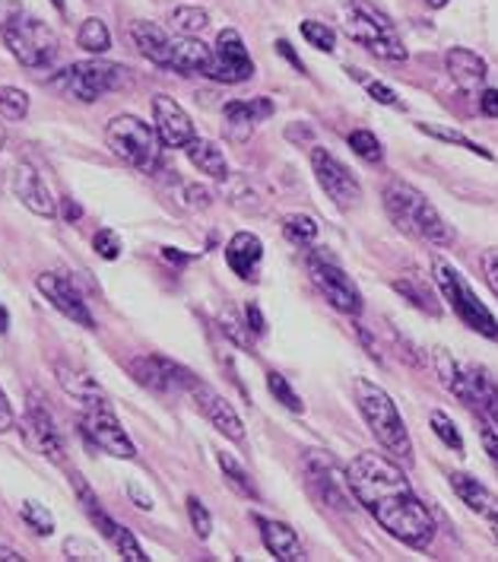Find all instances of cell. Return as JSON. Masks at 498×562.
<instances>
[{
	"mask_svg": "<svg viewBox=\"0 0 498 562\" xmlns=\"http://www.w3.org/2000/svg\"><path fill=\"white\" fill-rule=\"evenodd\" d=\"M80 426H83V436L99 451H105L112 458H121V461H134L137 458V448L131 442V436L124 432V426H121V419L115 416L109 401L105 404H89V407H83Z\"/></svg>",
	"mask_w": 498,
	"mask_h": 562,
	"instance_id": "obj_11",
	"label": "cell"
},
{
	"mask_svg": "<svg viewBox=\"0 0 498 562\" xmlns=\"http://www.w3.org/2000/svg\"><path fill=\"white\" fill-rule=\"evenodd\" d=\"M350 77L352 80H359L362 87H365V92L378 102V105H387V109H397L400 105V99H397V92L387 87V83H382V80H375V77H369L365 70H355V67H350Z\"/></svg>",
	"mask_w": 498,
	"mask_h": 562,
	"instance_id": "obj_42",
	"label": "cell"
},
{
	"mask_svg": "<svg viewBox=\"0 0 498 562\" xmlns=\"http://www.w3.org/2000/svg\"><path fill=\"white\" fill-rule=\"evenodd\" d=\"M169 23H172V30L178 35H201L206 30V23H210V16L201 7H176Z\"/></svg>",
	"mask_w": 498,
	"mask_h": 562,
	"instance_id": "obj_38",
	"label": "cell"
},
{
	"mask_svg": "<svg viewBox=\"0 0 498 562\" xmlns=\"http://www.w3.org/2000/svg\"><path fill=\"white\" fill-rule=\"evenodd\" d=\"M89 521H92V525H95L99 531H102L105 537H109V540H112V547H115L121 560H127V562H147L149 560L147 553H144V547L137 543V537L127 531V528H121L115 518H109V515H105V508H102L99 515H92Z\"/></svg>",
	"mask_w": 498,
	"mask_h": 562,
	"instance_id": "obj_30",
	"label": "cell"
},
{
	"mask_svg": "<svg viewBox=\"0 0 498 562\" xmlns=\"http://www.w3.org/2000/svg\"><path fill=\"white\" fill-rule=\"evenodd\" d=\"M105 140L117 159H124L127 166L140 169V172H156L159 159H162V137L156 127H149L147 121L137 115H117L109 121Z\"/></svg>",
	"mask_w": 498,
	"mask_h": 562,
	"instance_id": "obj_8",
	"label": "cell"
},
{
	"mask_svg": "<svg viewBox=\"0 0 498 562\" xmlns=\"http://www.w3.org/2000/svg\"><path fill=\"white\" fill-rule=\"evenodd\" d=\"M26 557H20L13 547H0V562H23Z\"/></svg>",
	"mask_w": 498,
	"mask_h": 562,
	"instance_id": "obj_58",
	"label": "cell"
},
{
	"mask_svg": "<svg viewBox=\"0 0 498 562\" xmlns=\"http://www.w3.org/2000/svg\"><path fill=\"white\" fill-rule=\"evenodd\" d=\"M7 327H10V315H7V312H3V305H0V334H3Z\"/></svg>",
	"mask_w": 498,
	"mask_h": 562,
	"instance_id": "obj_59",
	"label": "cell"
},
{
	"mask_svg": "<svg viewBox=\"0 0 498 562\" xmlns=\"http://www.w3.org/2000/svg\"><path fill=\"white\" fill-rule=\"evenodd\" d=\"M426 3H429V7H432V10H441V7H444V3H448V0H426Z\"/></svg>",
	"mask_w": 498,
	"mask_h": 562,
	"instance_id": "obj_61",
	"label": "cell"
},
{
	"mask_svg": "<svg viewBox=\"0 0 498 562\" xmlns=\"http://www.w3.org/2000/svg\"><path fill=\"white\" fill-rule=\"evenodd\" d=\"M273 115V102L267 95H254V99H235L223 109V131L226 137L241 144L254 134V127L264 119Z\"/></svg>",
	"mask_w": 498,
	"mask_h": 562,
	"instance_id": "obj_18",
	"label": "cell"
},
{
	"mask_svg": "<svg viewBox=\"0 0 498 562\" xmlns=\"http://www.w3.org/2000/svg\"><path fill=\"white\" fill-rule=\"evenodd\" d=\"M435 375L441 379V385H444L448 394H454L467 411L479 414V397H476V391H473V385H469L467 369H461V366H457L451 356L444 353V350L435 353Z\"/></svg>",
	"mask_w": 498,
	"mask_h": 562,
	"instance_id": "obj_26",
	"label": "cell"
},
{
	"mask_svg": "<svg viewBox=\"0 0 498 562\" xmlns=\"http://www.w3.org/2000/svg\"><path fill=\"white\" fill-rule=\"evenodd\" d=\"M267 391L276 397V404H283L290 414H305V404H302V397L295 394L293 385H290V379L286 375H280V372H267Z\"/></svg>",
	"mask_w": 498,
	"mask_h": 562,
	"instance_id": "obj_39",
	"label": "cell"
},
{
	"mask_svg": "<svg viewBox=\"0 0 498 562\" xmlns=\"http://www.w3.org/2000/svg\"><path fill=\"white\" fill-rule=\"evenodd\" d=\"M483 270H486V283H489V290H493L498 299V251H486V258H483Z\"/></svg>",
	"mask_w": 498,
	"mask_h": 562,
	"instance_id": "obj_51",
	"label": "cell"
},
{
	"mask_svg": "<svg viewBox=\"0 0 498 562\" xmlns=\"http://www.w3.org/2000/svg\"><path fill=\"white\" fill-rule=\"evenodd\" d=\"M302 471H305V480H308V490L327 508L350 512V505L355 503L350 476H347V471H340V464L327 451H305L302 454Z\"/></svg>",
	"mask_w": 498,
	"mask_h": 562,
	"instance_id": "obj_9",
	"label": "cell"
},
{
	"mask_svg": "<svg viewBox=\"0 0 498 562\" xmlns=\"http://www.w3.org/2000/svg\"><path fill=\"white\" fill-rule=\"evenodd\" d=\"M479 112H483L486 119H498V89H486V92L479 95Z\"/></svg>",
	"mask_w": 498,
	"mask_h": 562,
	"instance_id": "obj_53",
	"label": "cell"
},
{
	"mask_svg": "<svg viewBox=\"0 0 498 562\" xmlns=\"http://www.w3.org/2000/svg\"><path fill=\"white\" fill-rule=\"evenodd\" d=\"M13 191H16V198L35 216H55L58 213V201H55L52 188L45 184V178L38 176L30 162H20L16 166V172H13Z\"/></svg>",
	"mask_w": 498,
	"mask_h": 562,
	"instance_id": "obj_21",
	"label": "cell"
},
{
	"mask_svg": "<svg viewBox=\"0 0 498 562\" xmlns=\"http://www.w3.org/2000/svg\"><path fill=\"white\" fill-rule=\"evenodd\" d=\"M26 436H30L32 448L38 454H45L52 464L64 461V439H60L58 426H55L52 414L35 401H30V407H26Z\"/></svg>",
	"mask_w": 498,
	"mask_h": 562,
	"instance_id": "obj_20",
	"label": "cell"
},
{
	"mask_svg": "<svg viewBox=\"0 0 498 562\" xmlns=\"http://www.w3.org/2000/svg\"><path fill=\"white\" fill-rule=\"evenodd\" d=\"M451 490L457 493V499L467 505L469 512H476V515H483L486 518V525H489V533H493V540L498 543V496L489 490V486H483L479 480H473L467 474H451Z\"/></svg>",
	"mask_w": 498,
	"mask_h": 562,
	"instance_id": "obj_19",
	"label": "cell"
},
{
	"mask_svg": "<svg viewBox=\"0 0 498 562\" xmlns=\"http://www.w3.org/2000/svg\"><path fill=\"white\" fill-rule=\"evenodd\" d=\"M184 153H188V159H191L204 176L213 178V181H226V178H229L226 153L216 147L213 140H201V137H194V140L184 147Z\"/></svg>",
	"mask_w": 498,
	"mask_h": 562,
	"instance_id": "obj_31",
	"label": "cell"
},
{
	"mask_svg": "<svg viewBox=\"0 0 498 562\" xmlns=\"http://www.w3.org/2000/svg\"><path fill=\"white\" fill-rule=\"evenodd\" d=\"M13 429V407L7 401V394L0 391V432H10Z\"/></svg>",
	"mask_w": 498,
	"mask_h": 562,
	"instance_id": "obj_56",
	"label": "cell"
},
{
	"mask_svg": "<svg viewBox=\"0 0 498 562\" xmlns=\"http://www.w3.org/2000/svg\"><path fill=\"white\" fill-rule=\"evenodd\" d=\"M77 45L83 52H89V55H105L112 48V32H109V26L99 16H89L87 23L80 26V32H77Z\"/></svg>",
	"mask_w": 498,
	"mask_h": 562,
	"instance_id": "obj_36",
	"label": "cell"
},
{
	"mask_svg": "<svg viewBox=\"0 0 498 562\" xmlns=\"http://www.w3.org/2000/svg\"><path fill=\"white\" fill-rule=\"evenodd\" d=\"M352 391H355V404H359V414H362V419H365L369 432L378 439V445H382L384 451H387L397 464L410 468L412 464L410 429H407L404 416H400V411H397L394 397H391L382 385H375L372 379H355V382H352Z\"/></svg>",
	"mask_w": 498,
	"mask_h": 562,
	"instance_id": "obj_3",
	"label": "cell"
},
{
	"mask_svg": "<svg viewBox=\"0 0 498 562\" xmlns=\"http://www.w3.org/2000/svg\"><path fill=\"white\" fill-rule=\"evenodd\" d=\"M184 198L191 201V207L204 210L213 204V194H210L206 188H201V184H188V188H184Z\"/></svg>",
	"mask_w": 498,
	"mask_h": 562,
	"instance_id": "obj_50",
	"label": "cell"
},
{
	"mask_svg": "<svg viewBox=\"0 0 498 562\" xmlns=\"http://www.w3.org/2000/svg\"><path fill=\"white\" fill-rule=\"evenodd\" d=\"M350 149L359 159H365V162H382L384 159L382 144H378V137L372 131H352Z\"/></svg>",
	"mask_w": 498,
	"mask_h": 562,
	"instance_id": "obj_43",
	"label": "cell"
},
{
	"mask_svg": "<svg viewBox=\"0 0 498 562\" xmlns=\"http://www.w3.org/2000/svg\"><path fill=\"white\" fill-rule=\"evenodd\" d=\"M432 429H435V436H439L441 442L448 445L451 451H457V454H464V439H461V432H457V426L448 419V416L441 414V411H432Z\"/></svg>",
	"mask_w": 498,
	"mask_h": 562,
	"instance_id": "obj_44",
	"label": "cell"
},
{
	"mask_svg": "<svg viewBox=\"0 0 498 562\" xmlns=\"http://www.w3.org/2000/svg\"><path fill=\"white\" fill-rule=\"evenodd\" d=\"M55 372H58L60 387H64L70 397H77L83 407H89V404H105V401H109V394L102 391V385H99L89 372H83V369L67 366V362H58Z\"/></svg>",
	"mask_w": 498,
	"mask_h": 562,
	"instance_id": "obj_28",
	"label": "cell"
},
{
	"mask_svg": "<svg viewBox=\"0 0 498 562\" xmlns=\"http://www.w3.org/2000/svg\"><path fill=\"white\" fill-rule=\"evenodd\" d=\"M347 476H350L355 503L362 505L391 537L404 540L412 550L432 547L435 521H432L429 508L412 493L410 480L404 474V464L375 454V451H362L352 458Z\"/></svg>",
	"mask_w": 498,
	"mask_h": 562,
	"instance_id": "obj_1",
	"label": "cell"
},
{
	"mask_svg": "<svg viewBox=\"0 0 498 562\" xmlns=\"http://www.w3.org/2000/svg\"><path fill=\"white\" fill-rule=\"evenodd\" d=\"M276 52H280V55H283V58L290 60V64H293L295 70H298V74H305V64H302V58H298V55H295L293 52V45H290V42H286V38H280V42H276Z\"/></svg>",
	"mask_w": 498,
	"mask_h": 562,
	"instance_id": "obj_55",
	"label": "cell"
},
{
	"mask_svg": "<svg viewBox=\"0 0 498 562\" xmlns=\"http://www.w3.org/2000/svg\"><path fill=\"white\" fill-rule=\"evenodd\" d=\"M394 290L407 299L412 308H419V312H426V315H432V318H439L441 315L439 283H429V280L419 277V273H407V277H397V280H394Z\"/></svg>",
	"mask_w": 498,
	"mask_h": 562,
	"instance_id": "obj_29",
	"label": "cell"
},
{
	"mask_svg": "<svg viewBox=\"0 0 498 562\" xmlns=\"http://www.w3.org/2000/svg\"><path fill=\"white\" fill-rule=\"evenodd\" d=\"M35 286H38L42 296L58 308L64 318H70L73 325L87 327V330L95 327V318H92V312H89L87 299L80 296V290H77L67 277H60V273H38V277H35Z\"/></svg>",
	"mask_w": 498,
	"mask_h": 562,
	"instance_id": "obj_15",
	"label": "cell"
},
{
	"mask_svg": "<svg viewBox=\"0 0 498 562\" xmlns=\"http://www.w3.org/2000/svg\"><path fill=\"white\" fill-rule=\"evenodd\" d=\"M216 464H219V471H223V476L229 480V486H233L238 496H245V499H258V486H254V480H251V474L235 461L233 454L219 451V454H216Z\"/></svg>",
	"mask_w": 498,
	"mask_h": 562,
	"instance_id": "obj_34",
	"label": "cell"
},
{
	"mask_svg": "<svg viewBox=\"0 0 498 562\" xmlns=\"http://www.w3.org/2000/svg\"><path fill=\"white\" fill-rule=\"evenodd\" d=\"M226 194H229V204L235 210H241V213H264V201H261V194L254 191V184L248 181V178H226Z\"/></svg>",
	"mask_w": 498,
	"mask_h": 562,
	"instance_id": "obj_37",
	"label": "cell"
},
{
	"mask_svg": "<svg viewBox=\"0 0 498 562\" xmlns=\"http://www.w3.org/2000/svg\"><path fill=\"white\" fill-rule=\"evenodd\" d=\"M384 210H387L391 223L407 236L422 238L429 245H441V248L454 241V233L439 207L407 181H391L384 188Z\"/></svg>",
	"mask_w": 498,
	"mask_h": 562,
	"instance_id": "obj_4",
	"label": "cell"
},
{
	"mask_svg": "<svg viewBox=\"0 0 498 562\" xmlns=\"http://www.w3.org/2000/svg\"><path fill=\"white\" fill-rule=\"evenodd\" d=\"M127 372L134 375L137 385L149 387L156 394H178V391H191L197 382L194 372H188L184 366H178L166 356H134L127 362Z\"/></svg>",
	"mask_w": 498,
	"mask_h": 562,
	"instance_id": "obj_12",
	"label": "cell"
},
{
	"mask_svg": "<svg viewBox=\"0 0 498 562\" xmlns=\"http://www.w3.org/2000/svg\"><path fill=\"white\" fill-rule=\"evenodd\" d=\"M191 397H194V404H197V411L213 423V429L216 432H223L226 439H233V442H245V423H241V416L235 414V407L219 394V391H213V387L206 385V382H194L191 391H188Z\"/></svg>",
	"mask_w": 498,
	"mask_h": 562,
	"instance_id": "obj_16",
	"label": "cell"
},
{
	"mask_svg": "<svg viewBox=\"0 0 498 562\" xmlns=\"http://www.w3.org/2000/svg\"><path fill=\"white\" fill-rule=\"evenodd\" d=\"M162 258H166V261H176V265H184V261H191V258H188V255H181L178 248H162Z\"/></svg>",
	"mask_w": 498,
	"mask_h": 562,
	"instance_id": "obj_57",
	"label": "cell"
},
{
	"mask_svg": "<svg viewBox=\"0 0 498 562\" xmlns=\"http://www.w3.org/2000/svg\"><path fill=\"white\" fill-rule=\"evenodd\" d=\"M432 273H435V283H439L441 299L454 308V315L476 334L489 337V340H498V322L496 315L479 302V296L473 293L464 273L454 265H448L444 258H435L432 261Z\"/></svg>",
	"mask_w": 498,
	"mask_h": 562,
	"instance_id": "obj_7",
	"label": "cell"
},
{
	"mask_svg": "<svg viewBox=\"0 0 498 562\" xmlns=\"http://www.w3.org/2000/svg\"><path fill=\"white\" fill-rule=\"evenodd\" d=\"M245 318H248V330H254V334H264V315H261V308L254 305V302H248L245 305Z\"/></svg>",
	"mask_w": 498,
	"mask_h": 562,
	"instance_id": "obj_54",
	"label": "cell"
},
{
	"mask_svg": "<svg viewBox=\"0 0 498 562\" xmlns=\"http://www.w3.org/2000/svg\"><path fill=\"white\" fill-rule=\"evenodd\" d=\"M312 169L318 176V184L321 191L337 204L340 210H352L359 201H362V184L359 178L352 176L350 169L321 147H312Z\"/></svg>",
	"mask_w": 498,
	"mask_h": 562,
	"instance_id": "obj_13",
	"label": "cell"
},
{
	"mask_svg": "<svg viewBox=\"0 0 498 562\" xmlns=\"http://www.w3.org/2000/svg\"><path fill=\"white\" fill-rule=\"evenodd\" d=\"M64 557L67 560H102V553H99V547L95 543H89V540H83V537H67L64 540Z\"/></svg>",
	"mask_w": 498,
	"mask_h": 562,
	"instance_id": "obj_47",
	"label": "cell"
},
{
	"mask_svg": "<svg viewBox=\"0 0 498 562\" xmlns=\"http://www.w3.org/2000/svg\"><path fill=\"white\" fill-rule=\"evenodd\" d=\"M23 521L30 528H35L42 537H52L55 533V518H52V512L42 503H23Z\"/></svg>",
	"mask_w": 498,
	"mask_h": 562,
	"instance_id": "obj_45",
	"label": "cell"
},
{
	"mask_svg": "<svg viewBox=\"0 0 498 562\" xmlns=\"http://www.w3.org/2000/svg\"><path fill=\"white\" fill-rule=\"evenodd\" d=\"M251 77H254V60L248 55L241 35L235 30H223L216 35L210 80H219V83H245Z\"/></svg>",
	"mask_w": 498,
	"mask_h": 562,
	"instance_id": "obj_14",
	"label": "cell"
},
{
	"mask_svg": "<svg viewBox=\"0 0 498 562\" xmlns=\"http://www.w3.org/2000/svg\"><path fill=\"white\" fill-rule=\"evenodd\" d=\"M30 115V95L16 87H0V119L23 121Z\"/></svg>",
	"mask_w": 498,
	"mask_h": 562,
	"instance_id": "obj_40",
	"label": "cell"
},
{
	"mask_svg": "<svg viewBox=\"0 0 498 562\" xmlns=\"http://www.w3.org/2000/svg\"><path fill=\"white\" fill-rule=\"evenodd\" d=\"M3 144H7V127L0 124V149H3Z\"/></svg>",
	"mask_w": 498,
	"mask_h": 562,
	"instance_id": "obj_63",
	"label": "cell"
},
{
	"mask_svg": "<svg viewBox=\"0 0 498 562\" xmlns=\"http://www.w3.org/2000/svg\"><path fill=\"white\" fill-rule=\"evenodd\" d=\"M131 70L124 64H112V60H80L58 70V77L52 80V87L60 89L67 99L73 102H99L105 92L127 87Z\"/></svg>",
	"mask_w": 498,
	"mask_h": 562,
	"instance_id": "obj_6",
	"label": "cell"
},
{
	"mask_svg": "<svg viewBox=\"0 0 498 562\" xmlns=\"http://www.w3.org/2000/svg\"><path fill=\"white\" fill-rule=\"evenodd\" d=\"M131 38H134V45L140 48L144 58L169 70L172 48H176V35L172 32H166L156 23H147V20H137V23H131Z\"/></svg>",
	"mask_w": 498,
	"mask_h": 562,
	"instance_id": "obj_25",
	"label": "cell"
},
{
	"mask_svg": "<svg viewBox=\"0 0 498 562\" xmlns=\"http://www.w3.org/2000/svg\"><path fill=\"white\" fill-rule=\"evenodd\" d=\"M0 35L13 58L30 70L55 67L60 55V42L38 16H32L23 0H0Z\"/></svg>",
	"mask_w": 498,
	"mask_h": 562,
	"instance_id": "obj_2",
	"label": "cell"
},
{
	"mask_svg": "<svg viewBox=\"0 0 498 562\" xmlns=\"http://www.w3.org/2000/svg\"><path fill=\"white\" fill-rule=\"evenodd\" d=\"M169 70H176L181 77H210V70H213V48L204 45L197 35H176Z\"/></svg>",
	"mask_w": 498,
	"mask_h": 562,
	"instance_id": "obj_22",
	"label": "cell"
},
{
	"mask_svg": "<svg viewBox=\"0 0 498 562\" xmlns=\"http://www.w3.org/2000/svg\"><path fill=\"white\" fill-rule=\"evenodd\" d=\"M444 67H448L451 80L461 89L479 87L489 77V64L479 58L476 52H469V48H448Z\"/></svg>",
	"mask_w": 498,
	"mask_h": 562,
	"instance_id": "obj_27",
	"label": "cell"
},
{
	"mask_svg": "<svg viewBox=\"0 0 498 562\" xmlns=\"http://www.w3.org/2000/svg\"><path fill=\"white\" fill-rule=\"evenodd\" d=\"M479 436H483V448H486V454H489V461H493V468L498 471V436L493 426H483L479 429Z\"/></svg>",
	"mask_w": 498,
	"mask_h": 562,
	"instance_id": "obj_52",
	"label": "cell"
},
{
	"mask_svg": "<svg viewBox=\"0 0 498 562\" xmlns=\"http://www.w3.org/2000/svg\"><path fill=\"white\" fill-rule=\"evenodd\" d=\"M467 375L469 385L476 391V397H479V411L489 416L498 429V382L486 369H479V366H467Z\"/></svg>",
	"mask_w": 498,
	"mask_h": 562,
	"instance_id": "obj_32",
	"label": "cell"
},
{
	"mask_svg": "<svg viewBox=\"0 0 498 562\" xmlns=\"http://www.w3.org/2000/svg\"><path fill=\"white\" fill-rule=\"evenodd\" d=\"M152 119H156V131L162 137V144L172 149H184L197 134H194V121L188 119V112L178 105L172 95L159 92L152 95Z\"/></svg>",
	"mask_w": 498,
	"mask_h": 562,
	"instance_id": "obj_17",
	"label": "cell"
},
{
	"mask_svg": "<svg viewBox=\"0 0 498 562\" xmlns=\"http://www.w3.org/2000/svg\"><path fill=\"white\" fill-rule=\"evenodd\" d=\"M264 261V241L254 233H235L226 245V265L233 267L235 277L241 280H258Z\"/></svg>",
	"mask_w": 498,
	"mask_h": 562,
	"instance_id": "obj_23",
	"label": "cell"
},
{
	"mask_svg": "<svg viewBox=\"0 0 498 562\" xmlns=\"http://www.w3.org/2000/svg\"><path fill=\"white\" fill-rule=\"evenodd\" d=\"M419 131L422 134H429V137H435L441 144H454V147H464L473 156H483V159H493V153L483 147V144H476V140H469L467 134H461V131H454V127H448V124H432V121H422L419 124Z\"/></svg>",
	"mask_w": 498,
	"mask_h": 562,
	"instance_id": "obj_33",
	"label": "cell"
},
{
	"mask_svg": "<svg viewBox=\"0 0 498 562\" xmlns=\"http://www.w3.org/2000/svg\"><path fill=\"white\" fill-rule=\"evenodd\" d=\"M340 20H343V32L350 35L352 42L362 45L365 52H372L375 58L394 60V64L407 60V48H404L397 30H394V23L387 20V13L375 10L372 3H365V0L343 3Z\"/></svg>",
	"mask_w": 498,
	"mask_h": 562,
	"instance_id": "obj_5",
	"label": "cell"
},
{
	"mask_svg": "<svg viewBox=\"0 0 498 562\" xmlns=\"http://www.w3.org/2000/svg\"><path fill=\"white\" fill-rule=\"evenodd\" d=\"M67 216L77 220V216H80V207H77V204H67Z\"/></svg>",
	"mask_w": 498,
	"mask_h": 562,
	"instance_id": "obj_60",
	"label": "cell"
},
{
	"mask_svg": "<svg viewBox=\"0 0 498 562\" xmlns=\"http://www.w3.org/2000/svg\"><path fill=\"white\" fill-rule=\"evenodd\" d=\"M254 525L261 528V540H264L267 553L273 560L280 562H298L305 553H302V540L298 533L283 525V521H273V518H264V515H254Z\"/></svg>",
	"mask_w": 498,
	"mask_h": 562,
	"instance_id": "obj_24",
	"label": "cell"
},
{
	"mask_svg": "<svg viewBox=\"0 0 498 562\" xmlns=\"http://www.w3.org/2000/svg\"><path fill=\"white\" fill-rule=\"evenodd\" d=\"M305 267H308V277H312L315 290H318L337 312H343V315H350V318H359V315H362V308H365L362 293H359V286L352 283L340 267L333 265V261H327L324 255H315V251L308 255Z\"/></svg>",
	"mask_w": 498,
	"mask_h": 562,
	"instance_id": "obj_10",
	"label": "cell"
},
{
	"mask_svg": "<svg viewBox=\"0 0 498 562\" xmlns=\"http://www.w3.org/2000/svg\"><path fill=\"white\" fill-rule=\"evenodd\" d=\"M188 515H191V525H194V533L206 540L213 533V515L206 512V505L197 499V496H188Z\"/></svg>",
	"mask_w": 498,
	"mask_h": 562,
	"instance_id": "obj_46",
	"label": "cell"
},
{
	"mask_svg": "<svg viewBox=\"0 0 498 562\" xmlns=\"http://www.w3.org/2000/svg\"><path fill=\"white\" fill-rule=\"evenodd\" d=\"M318 233H321V226L308 213H286L283 216V236L290 238L293 245H298V248H308L318 238Z\"/></svg>",
	"mask_w": 498,
	"mask_h": 562,
	"instance_id": "obj_35",
	"label": "cell"
},
{
	"mask_svg": "<svg viewBox=\"0 0 498 562\" xmlns=\"http://www.w3.org/2000/svg\"><path fill=\"white\" fill-rule=\"evenodd\" d=\"M52 7H55V10H60V13L67 10V3H64V0H52Z\"/></svg>",
	"mask_w": 498,
	"mask_h": 562,
	"instance_id": "obj_62",
	"label": "cell"
},
{
	"mask_svg": "<svg viewBox=\"0 0 498 562\" xmlns=\"http://www.w3.org/2000/svg\"><path fill=\"white\" fill-rule=\"evenodd\" d=\"M127 496H131V503L137 505L140 512H152V496H147V490H144L137 480L127 483Z\"/></svg>",
	"mask_w": 498,
	"mask_h": 562,
	"instance_id": "obj_49",
	"label": "cell"
},
{
	"mask_svg": "<svg viewBox=\"0 0 498 562\" xmlns=\"http://www.w3.org/2000/svg\"><path fill=\"white\" fill-rule=\"evenodd\" d=\"M302 38L312 45V48H318V52H333L337 48V32L330 30L327 23H318V20H302Z\"/></svg>",
	"mask_w": 498,
	"mask_h": 562,
	"instance_id": "obj_41",
	"label": "cell"
},
{
	"mask_svg": "<svg viewBox=\"0 0 498 562\" xmlns=\"http://www.w3.org/2000/svg\"><path fill=\"white\" fill-rule=\"evenodd\" d=\"M92 248H95L99 258L115 261L117 255H121V238H117V233H112V229H99V233L92 236Z\"/></svg>",
	"mask_w": 498,
	"mask_h": 562,
	"instance_id": "obj_48",
	"label": "cell"
}]
</instances>
